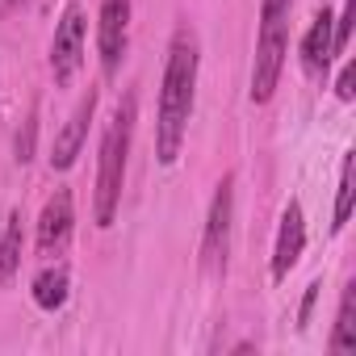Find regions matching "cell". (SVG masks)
<instances>
[{"mask_svg":"<svg viewBox=\"0 0 356 356\" xmlns=\"http://www.w3.org/2000/svg\"><path fill=\"white\" fill-rule=\"evenodd\" d=\"M97 101H101V92L88 88V92L80 97V105L72 109L67 126L55 134V147H51V168H55V172H67V168L80 159L84 138H88V126H92V118H97Z\"/></svg>","mask_w":356,"mask_h":356,"instance_id":"obj_7","label":"cell"},{"mask_svg":"<svg viewBox=\"0 0 356 356\" xmlns=\"http://www.w3.org/2000/svg\"><path fill=\"white\" fill-rule=\"evenodd\" d=\"M134 118H138V97L126 92L105 126L101 138V163H97V197H92V218L97 227H113V214L122 206V185H126V159H130V138H134Z\"/></svg>","mask_w":356,"mask_h":356,"instance_id":"obj_2","label":"cell"},{"mask_svg":"<svg viewBox=\"0 0 356 356\" xmlns=\"http://www.w3.org/2000/svg\"><path fill=\"white\" fill-rule=\"evenodd\" d=\"M314 298H318V281L306 289V302H302V327H306V318H310V306H314Z\"/></svg>","mask_w":356,"mask_h":356,"instance_id":"obj_19","label":"cell"},{"mask_svg":"<svg viewBox=\"0 0 356 356\" xmlns=\"http://www.w3.org/2000/svg\"><path fill=\"white\" fill-rule=\"evenodd\" d=\"M285 55H289V17L285 22H260L256 63H252V101L256 105L273 101L281 72H285Z\"/></svg>","mask_w":356,"mask_h":356,"instance_id":"obj_4","label":"cell"},{"mask_svg":"<svg viewBox=\"0 0 356 356\" xmlns=\"http://www.w3.org/2000/svg\"><path fill=\"white\" fill-rule=\"evenodd\" d=\"M72 222H76V210H72V193L67 189H55L38 214V256H63L67 243H72Z\"/></svg>","mask_w":356,"mask_h":356,"instance_id":"obj_8","label":"cell"},{"mask_svg":"<svg viewBox=\"0 0 356 356\" xmlns=\"http://www.w3.org/2000/svg\"><path fill=\"white\" fill-rule=\"evenodd\" d=\"M13 5H26V0H9V9H13Z\"/></svg>","mask_w":356,"mask_h":356,"instance_id":"obj_20","label":"cell"},{"mask_svg":"<svg viewBox=\"0 0 356 356\" xmlns=\"http://www.w3.org/2000/svg\"><path fill=\"white\" fill-rule=\"evenodd\" d=\"M335 97H339V101H352V63H343L339 84H335Z\"/></svg>","mask_w":356,"mask_h":356,"instance_id":"obj_18","label":"cell"},{"mask_svg":"<svg viewBox=\"0 0 356 356\" xmlns=\"http://www.w3.org/2000/svg\"><path fill=\"white\" fill-rule=\"evenodd\" d=\"M34 306L38 310H59L63 302H67V268L63 264H51V268H42L38 277H34Z\"/></svg>","mask_w":356,"mask_h":356,"instance_id":"obj_12","label":"cell"},{"mask_svg":"<svg viewBox=\"0 0 356 356\" xmlns=\"http://www.w3.org/2000/svg\"><path fill=\"white\" fill-rule=\"evenodd\" d=\"M352 163H356V155L348 151V155H343V163H339V193H335L331 231H343V227H348V214H352Z\"/></svg>","mask_w":356,"mask_h":356,"instance_id":"obj_14","label":"cell"},{"mask_svg":"<svg viewBox=\"0 0 356 356\" xmlns=\"http://www.w3.org/2000/svg\"><path fill=\"white\" fill-rule=\"evenodd\" d=\"M331 352H335V356L356 352V285H348V289H343V298H339L335 331H331Z\"/></svg>","mask_w":356,"mask_h":356,"instance_id":"obj_13","label":"cell"},{"mask_svg":"<svg viewBox=\"0 0 356 356\" xmlns=\"http://www.w3.org/2000/svg\"><path fill=\"white\" fill-rule=\"evenodd\" d=\"M84 38H88L84 9L67 5L59 26H55V38H51V76H55L59 88H67L76 80V72L84 67Z\"/></svg>","mask_w":356,"mask_h":356,"instance_id":"obj_5","label":"cell"},{"mask_svg":"<svg viewBox=\"0 0 356 356\" xmlns=\"http://www.w3.org/2000/svg\"><path fill=\"white\" fill-rule=\"evenodd\" d=\"M352 22H356V0H343V9H339V17H335V30H331V51H335V55L348 51Z\"/></svg>","mask_w":356,"mask_h":356,"instance_id":"obj_15","label":"cell"},{"mask_svg":"<svg viewBox=\"0 0 356 356\" xmlns=\"http://www.w3.org/2000/svg\"><path fill=\"white\" fill-rule=\"evenodd\" d=\"M197 63H202V42L193 26H181L168 42V63H163V88H159V118H155V155L163 168L181 159L185 130L193 118V97H197Z\"/></svg>","mask_w":356,"mask_h":356,"instance_id":"obj_1","label":"cell"},{"mask_svg":"<svg viewBox=\"0 0 356 356\" xmlns=\"http://www.w3.org/2000/svg\"><path fill=\"white\" fill-rule=\"evenodd\" d=\"M130 42V0H101V22H97V51H101V72L118 76Z\"/></svg>","mask_w":356,"mask_h":356,"instance_id":"obj_6","label":"cell"},{"mask_svg":"<svg viewBox=\"0 0 356 356\" xmlns=\"http://www.w3.org/2000/svg\"><path fill=\"white\" fill-rule=\"evenodd\" d=\"M331 30H335V17H331L327 9H318L314 22H310V30H306V38H302V72H306L310 80H323L327 67H331V59H335V51H331Z\"/></svg>","mask_w":356,"mask_h":356,"instance_id":"obj_10","label":"cell"},{"mask_svg":"<svg viewBox=\"0 0 356 356\" xmlns=\"http://www.w3.org/2000/svg\"><path fill=\"white\" fill-rule=\"evenodd\" d=\"M34 134H38V113L30 109L26 122H22V130H17V143H13V159H17V163H30V155H34Z\"/></svg>","mask_w":356,"mask_h":356,"instance_id":"obj_16","label":"cell"},{"mask_svg":"<svg viewBox=\"0 0 356 356\" xmlns=\"http://www.w3.org/2000/svg\"><path fill=\"white\" fill-rule=\"evenodd\" d=\"M293 0H260V22H285Z\"/></svg>","mask_w":356,"mask_h":356,"instance_id":"obj_17","label":"cell"},{"mask_svg":"<svg viewBox=\"0 0 356 356\" xmlns=\"http://www.w3.org/2000/svg\"><path fill=\"white\" fill-rule=\"evenodd\" d=\"M231 231H235V172H227L218 181L210 214H206V235H202V268H206V277H227Z\"/></svg>","mask_w":356,"mask_h":356,"instance_id":"obj_3","label":"cell"},{"mask_svg":"<svg viewBox=\"0 0 356 356\" xmlns=\"http://www.w3.org/2000/svg\"><path fill=\"white\" fill-rule=\"evenodd\" d=\"M306 248V214L298 202H289L281 210V231H277V248H273V281H285L289 268L302 260Z\"/></svg>","mask_w":356,"mask_h":356,"instance_id":"obj_9","label":"cell"},{"mask_svg":"<svg viewBox=\"0 0 356 356\" xmlns=\"http://www.w3.org/2000/svg\"><path fill=\"white\" fill-rule=\"evenodd\" d=\"M17 268H22V210H13L0 222V285L13 281Z\"/></svg>","mask_w":356,"mask_h":356,"instance_id":"obj_11","label":"cell"}]
</instances>
